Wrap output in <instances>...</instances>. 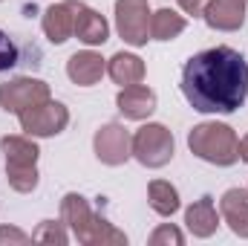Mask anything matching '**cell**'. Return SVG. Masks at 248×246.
<instances>
[{
  "mask_svg": "<svg viewBox=\"0 0 248 246\" xmlns=\"http://www.w3.org/2000/svg\"><path fill=\"white\" fill-rule=\"evenodd\" d=\"M182 96L196 113H237L248 99V64L234 47H211L182 67Z\"/></svg>",
  "mask_w": 248,
  "mask_h": 246,
  "instance_id": "cell-1",
  "label": "cell"
},
{
  "mask_svg": "<svg viewBox=\"0 0 248 246\" xmlns=\"http://www.w3.org/2000/svg\"><path fill=\"white\" fill-rule=\"evenodd\" d=\"M187 148L208 165L228 168L240 159V136L225 122H199L187 133Z\"/></svg>",
  "mask_w": 248,
  "mask_h": 246,
  "instance_id": "cell-2",
  "label": "cell"
},
{
  "mask_svg": "<svg viewBox=\"0 0 248 246\" xmlns=\"http://www.w3.org/2000/svg\"><path fill=\"white\" fill-rule=\"evenodd\" d=\"M0 151L6 157V183L12 191L17 194H32L38 183H41V174H38V157H41V148L35 142V136H3L0 139Z\"/></svg>",
  "mask_w": 248,
  "mask_h": 246,
  "instance_id": "cell-3",
  "label": "cell"
},
{
  "mask_svg": "<svg viewBox=\"0 0 248 246\" xmlns=\"http://www.w3.org/2000/svg\"><path fill=\"white\" fill-rule=\"evenodd\" d=\"M173 157H176V139L165 124L147 122L133 133V159L139 165L165 168Z\"/></svg>",
  "mask_w": 248,
  "mask_h": 246,
  "instance_id": "cell-4",
  "label": "cell"
},
{
  "mask_svg": "<svg viewBox=\"0 0 248 246\" xmlns=\"http://www.w3.org/2000/svg\"><path fill=\"white\" fill-rule=\"evenodd\" d=\"M61 220L66 223V229L75 235V241L84 246H95L98 238V229L104 223V217L90 206V200L78 191H69L63 194L61 200Z\"/></svg>",
  "mask_w": 248,
  "mask_h": 246,
  "instance_id": "cell-5",
  "label": "cell"
},
{
  "mask_svg": "<svg viewBox=\"0 0 248 246\" xmlns=\"http://www.w3.org/2000/svg\"><path fill=\"white\" fill-rule=\"evenodd\" d=\"M49 99H52V90L44 78L17 75V78H9L0 84V107L15 116H20L23 110L35 107L41 102H49Z\"/></svg>",
  "mask_w": 248,
  "mask_h": 246,
  "instance_id": "cell-6",
  "label": "cell"
},
{
  "mask_svg": "<svg viewBox=\"0 0 248 246\" xmlns=\"http://www.w3.org/2000/svg\"><path fill=\"white\" fill-rule=\"evenodd\" d=\"M150 3L116 0V32L127 47H144L150 41Z\"/></svg>",
  "mask_w": 248,
  "mask_h": 246,
  "instance_id": "cell-7",
  "label": "cell"
},
{
  "mask_svg": "<svg viewBox=\"0 0 248 246\" xmlns=\"http://www.w3.org/2000/svg\"><path fill=\"white\" fill-rule=\"evenodd\" d=\"M93 154L101 165L119 168L133 157V133L122 122H107L101 124L93 136Z\"/></svg>",
  "mask_w": 248,
  "mask_h": 246,
  "instance_id": "cell-8",
  "label": "cell"
},
{
  "mask_svg": "<svg viewBox=\"0 0 248 246\" xmlns=\"http://www.w3.org/2000/svg\"><path fill=\"white\" fill-rule=\"evenodd\" d=\"M17 119H20V130H23L26 136L46 139V136H58V133L66 130V124H69V110H66V105L49 99V102H41V105L23 110Z\"/></svg>",
  "mask_w": 248,
  "mask_h": 246,
  "instance_id": "cell-9",
  "label": "cell"
},
{
  "mask_svg": "<svg viewBox=\"0 0 248 246\" xmlns=\"http://www.w3.org/2000/svg\"><path fill=\"white\" fill-rule=\"evenodd\" d=\"M156 105H159V96L153 87H147L144 81L141 84H130V87H122L119 96H116V107L124 119L130 122H144L156 113Z\"/></svg>",
  "mask_w": 248,
  "mask_h": 246,
  "instance_id": "cell-10",
  "label": "cell"
},
{
  "mask_svg": "<svg viewBox=\"0 0 248 246\" xmlns=\"http://www.w3.org/2000/svg\"><path fill=\"white\" fill-rule=\"evenodd\" d=\"M78 6H81V0H61V3H52L44 12L41 26H44V35H46L49 44L61 47L75 35V12H78Z\"/></svg>",
  "mask_w": 248,
  "mask_h": 246,
  "instance_id": "cell-11",
  "label": "cell"
},
{
  "mask_svg": "<svg viewBox=\"0 0 248 246\" xmlns=\"http://www.w3.org/2000/svg\"><path fill=\"white\" fill-rule=\"evenodd\" d=\"M248 0H208L202 20L217 32H237L246 26Z\"/></svg>",
  "mask_w": 248,
  "mask_h": 246,
  "instance_id": "cell-12",
  "label": "cell"
},
{
  "mask_svg": "<svg viewBox=\"0 0 248 246\" xmlns=\"http://www.w3.org/2000/svg\"><path fill=\"white\" fill-rule=\"evenodd\" d=\"M104 72H107V61L95 50H81L66 58V75L78 87H95Z\"/></svg>",
  "mask_w": 248,
  "mask_h": 246,
  "instance_id": "cell-13",
  "label": "cell"
},
{
  "mask_svg": "<svg viewBox=\"0 0 248 246\" xmlns=\"http://www.w3.org/2000/svg\"><path fill=\"white\" fill-rule=\"evenodd\" d=\"M72 38H78L87 47H104L110 41V23H107V18L101 12L81 3L78 12H75V35Z\"/></svg>",
  "mask_w": 248,
  "mask_h": 246,
  "instance_id": "cell-14",
  "label": "cell"
},
{
  "mask_svg": "<svg viewBox=\"0 0 248 246\" xmlns=\"http://www.w3.org/2000/svg\"><path fill=\"white\" fill-rule=\"evenodd\" d=\"M219 223H222V217H219L217 203H214L211 194L199 197L196 203H190L185 209V226L193 238H211V235H217Z\"/></svg>",
  "mask_w": 248,
  "mask_h": 246,
  "instance_id": "cell-15",
  "label": "cell"
},
{
  "mask_svg": "<svg viewBox=\"0 0 248 246\" xmlns=\"http://www.w3.org/2000/svg\"><path fill=\"white\" fill-rule=\"evenodd\" d=\"M219 217L237 238H248V188H228L219 197Z\"/></svg>",
  "mask_w": 248,
  "mask_h": 246,
  "instance_id": "cell-16",
  "label": "cell"
},
{
  "mask_svg": "<svg viewBox=\"0 0 248 246\" xmlns=\"http://www.w3.org/2000/svg\"><path fill=\"white\" fill-rule=\"evenodd\" d=\"M107 75L119 84V87H130V84H141L144 75H147V67L144 61L136 55V53H116L110 61H107Z\"/></svg>",
  "mask_w": 248,
  "mask_h": 246,
  "instance_id": "cell-17",
  "label": "cell"
},
{
  "mask_svg": "<svg viewBox=\"0 0 248 246\" xmlns=\"http://www.w3.org/2000/svg\"><path fill=\"white\" fill-rule=\"evenodd\" d=\"M187 29V18L179 15L176 9L165 6L150 12V41H176Z\"/></svg>",
  "mask_w": 248,
  "mask_h": 246,
  "instance_id": "cell-18",
  "label": "cell"
},
{
  "mask_svg": "<svg viewBox=\"0 0 248 246\" xmlns=\"http://www.w3.org/2000/svg\"><path fill=\"white\" fill-rule=\"evenodd\" d=\"M147 203H150V209L159 217H173L182 209V200H179L176 185L168 183V180H153V183L147 185Z\"/></svg>",
  "mask_w": 248,
  "mask_h": 246,
  "instance_id": "cell-19",
  "label": "cell"
},
{
  "mask_svg": "<svg viewBox=\"0 0 248 246\" xmlns=\"http://www.w3.org/2000/svg\"><path fill=\"white\" fill-rule=\"evenodd\" d=\"M35 244H49V246H66L69 244V232L63 220H41L38 229L32 232Z\"/></svg>",
  "mask_w": 248,
  "mask_h": 246,
  "instance_id": "cell-20",
  "label": "cell"
},
{
  "mask_svg": "<svg viewBox=\"0 0 248 246\" xmlns=\"http://www.w3.org/2000/svg\"><path fill=\"white\" fill-rule=\"evenodd\" d=\"M147 244L150 246H182L185 244V235H182L179 226H173V223H162V226H156V229L150 232Z\"/></svg>",
  "mask_w": 248,
  "mask_h": 246,
  "instance_id": "cell-21",
  "label": "cell"
},
{
  "mask_svg": "<svg viewBox=\"0 0 248 246\" xmlns=\"http://www.w3.org/2000/svg\"><path fill=\"white\" fill-rule=\"evenodd\" d=\"M26 244H35L32 235H26L17 226H0V246H26Z\"/></svg>",
  "mask_w": 248,
  "mask_h": 246,
  "instance_id": "cell-22",
  "label": "cell"
},
{
  "mask_svg": "<svg viewBox=\"0 0 248 246\" xmlns=\"http://www.w3.org/2000/svg\"><path fill=\"white\" fill-rule=\"evenodd\" d=\"M17 64V47L9 41V35L0 29V72H6V70H12Z\"/></svg>",
  "mask_w": 248,
  "mask_h": 246,
  "instance_id": "cell-23",
  "label": "cell"
},
{
  "mask_svg": "<svg viewBox=\"0 0 248 246\" xmlns=\"http://www.w3.org/2000/svg\"><path fill=\"white\" fill-rule=\"evenodd\" d=\"M179 3V9L190 15V18H202L205 15V6H208V0H176Z\"/></svg>",
  "mask_w": 248,
  "mask_h": 246,
  "instance_id": "cell-24",
  "label": "cell"
},
{
  "mask_svg": "<svg viewBox=\"0 0 248 246\" xmlns=\"http://www.w3.org/2000/svg\"><path fill=\"white\" fill-rule=\"evenodd\" d=\"M240 159H243V162L248 165V133L243 136V139H240Z\"/></svg>",
  "mask_w": 248,
  "mask_h": 246,
  "instance_id": "cell-25",
  "label": "cell"
}]
</instances>
